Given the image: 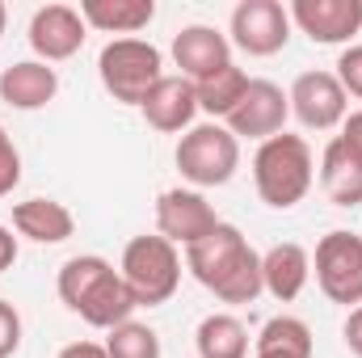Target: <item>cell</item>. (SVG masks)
<instances>
[{"label": "cell", "mask_w": 362, "mask_h": 358, "mask_svg": "<svg viewBox=\"0 0 362 358\" xmlns=\"http://www.w3.org/2000/svg\"><path fill=\"white\" fill-rule=\"evenodd\" d=\"M185 270L219 299V304H253L262 287V253L236 224H223L185 249Z\"/></svg>", "instance_id": "1"}, {"label": "cell", "mask_w": 362, "mask_h": 358, "mask_svg": "<svg viewBox=\"0 0 362 358\" xmlns=\"http://www.w3.org/2000/svg\"><path fill=\"white\" fill-rule=\"evenodd\" d=\"M55 291L64 299L68 312H76L85 325L93 329H118L122 321L135 316V295L131 287L122 282V274L110 266L105 258L97 253H81V258H68L59 266V278H55Z\"/></svg>", "instance_id": "2"}, {"label": "cell", "mask_w": 362, "mask_h": 358, "mask_svg": "<svg viewBox=\"0 0 362 358\" xmlns=\"http://www.w3.org/2000/svg\"><path fill=\"white\" fill-rule=\"evenodd\" d=\"M316 181V161L303 135H274L257 148L253 156V185L262 194V202L274 211H291L308 198Z\"/></svg>", "instance_id": "3"}, {"label": "cell", "mask_w": 362, "mask_h": 358, "mask_svg": "<svg viewBox=\"0 0 362 358\" xmlns=\"http://www.w3.org/2000/svg\"><path fill=\"white\" fill-rule=\"evenodd\" d=\"M101 89L122 105H144V97L165 81V55L144 38H110L97 55Z\"/></svg>", "instance_id": "4"}, {"label": "cell", "mask_w": 362, "mask_h": 358, "mask_svg": "<svg viewBox=\"0 0 362 358\" xmlns=\"http://www.w3.org/2000/svg\"><path fill=\"white\" fill-rule=\"evenodd\" d=\"M118 274L131 287L139 308H160V304H169L177 295V287H181V253H177V245H169L156 232L152 236H135L122 249Z\"/></svg>", "instance_id": "5"}, {"label": "cell", "mask_w": 362, "mask_h": 358, "mask_svg": "<svg viewBox=\"0 0 362 358\" xmlns=\"http://www.w3.org/2000/svg\"><path fill=\"white\" fill-rule=\"evenodd\" d=\"M177 173L198 190L228 185L240 169V139L223 122H198L181 135L177 144Z\"/></svg>", "instance_id": "6"}, {"label": "cell", "mask_w": 362, "mask_h": 358, "mask_svg": "<svg viewBox=\"0 0 362 358\" xmlns=\"http://www.w3.org/2000/svg\"><path fill=\"white\" fill-rule=\"evenodd\" d=\"M312 266H316V287L325 291L329 304H346V308L362 304V236L346 228L320 236Z\"/></svg>", "instance_id": "7"}, {"label": "cell", "mask_w": 362, "mask_h": 358, "mask_svg": "<svg viewBox=\"0 0 362 358\" xmlns=\"http://www.w3.org/2000/svg\"><path fill=\"white\" fill-rule=\"evenodd\" d=\"M228 42L253 59H270L291 42V13L278 0H240L228 21Z\"/></svg>", "instance_id": "8"}, {"label": "cell", "mask_w": 362, "mask_h": 358, "mask_svg": "<svg viewBox=\"0 0 362 358\" xmlns=\"http://www.w3.org/2000/svg\"><path fill=\"white\" fill-rule=\"evenodd\" d=\"M286 101H291V114L299 118L303 131H333L350 114V97L341 89V81L325 68L299 72L295 85L286 89Z\"/></svg>", "instance_id": "9"}, {"label": "cell", "mask_w": 362, "mask_h": 358, "mask_svg": "<svg viewBox=\"0 0 362 358\" xmlns=\"http://www.w3.org/2000/svg\"><path fill=\"white\" fill-rule=\"evenodd\" d=\"M215 228H219V215H215V207L198 190L173 185V190H165L156 198V236H165L169 245L189 249L202 236H211Z\"/></svg>", "instance_id": "10"}, {"label": "cell", "mask_w": 362, "mask_h": 358, "mask_svg": "<svg viewBox=\"0 0 362 358\" xmlns=\"http://www.w3.org/2000/svg\"><path fill=\"white\" fill-rule=\"evenodd\" d=\"M30 51H34V59H42V64H64V59H72L81 47H85V38H89V25H85V17H81V8H72V4H42L34 17H30Z\"/></svg>", "instance_id": "11"}, {"label": "cell", "mask_w": 362, "mask_h": 358, "mask_svg": "<svg viewBox=\"0 0 362 358\" xmlns=\"http://www.w3.org/2000/svg\"><path fill=\"white\" fill-rule=\"evenodd\" d=\"M286 118H291L286 93L278 89L274 81H249V93H245L240 105L223 118V127H228L236 139H257V144H266L274 135H282Z\"/></svg>", "instance_id": "12"}, {"label": "cell", "mask_w": 362, "mask_h": 358, "mask_svg": "<svg viewBox=\"0 0 362 358\" xmlns=\"http://www.w3.org/2000/svg\"><path fill=\"white\" fill-rule=\"evenodd\" d=\"M286 13L316 47H341L362 30V0H295Z\"/></svg>", "instance_id": "13"}, {"label": "cell", "mask_w": 362, "mask_h": 358, "mask_svg": "<svg viewBox=\"0 0 362 358\" xmlns=\"http://www.w3.org/2000/svg\"><path fill=\"white\" fill-rule=\"evenodd\" d=\"M173 64L181 68L177 76H185L194 85V81H202V76H211V72L232 64V42L215 25H202V21L181 25L173 34Z\"/></svg>", "instance_id": "14"}, {"label": "cell", "mask_w": 362, "mask_h": 358, "mask_svg": "<svg viewBox=\"0 0 362 358\" xmlns=\"http://www.w3.org/2000/svg\"><path fill=\"white\" fill-rule=\"evenodd\" d=\"M59 93V72L42 59H21V64H8L0 72V101L13 105V110H42L51 105Z\"/></svg>", "instance_id": "15"}, {"label": "cell", "mask_w": 362, "mask_h": 358, "mask_svg": "<svg viewBox=\"0 0 362 358\" xmlns=\"http://www.w3.org/2000/svg\"><path fill=\"white\" fill-rule=\"evenodd\" d=\"M144 122L160 135H177V131H189L194 114H198V97H194V85L185 76H169L156 85V89L144 97Z\"/></svg>", "instance_id": "16"}, {"label": "cell", "mask_w": 362, "mask_h": 358, "mask_svg": "<svg viewBox=\"0 0 362 358\" xmlns=\"http://www.w3.org/2000/svg\"><path fill=\"white\" fill-rule=\"evenodd\" d=\"M13 228L34 245H64L76 232V215L59 198H25L13 202Z\"/></svg>", "instance_id": "17"}, {"label": "cell", "mask_w": 362, "mask_h": 358, "mask_svg": "<svg viewBox=\"0 0 362 358\" xmlns=\"http://www.w3.org/2000/svg\"><path fill=\"white\" fill-rule=\"evenodd\" d=\"M308 278H312V258H308L303 245L282 241V245H274L270 253H262V287L278 304L299 299L303 287H308Z\"/></svg>", "instance_id": "18"}, {"label": "cell", "mask_w": 362, "mask_h": 358, "mask_svg": "<svg viewBox=\"0 0 362 358\" xmlns=\"http://www.w3.org/2000/svg\"><path fill=\"white\" fill-rule=\"evenodd\" d=\"M81 17H85V25L101 30V34L135 38L139 30L152 25L156 4H152V0H85V4H81Z\"/></svg>", "instance_id": "19"}, {"label": "cell", "mask_w": 362, "mask_h": 358, "mask_svg": "<svg viewBox=\"0 0 362 358\" xmlns=\"http://www.w3.org/2000/svg\"><path fill=\"white\" fill-rule=\"evenodd\" d=\"M320 190L333 207H358L362 202V169L350 161L341 139L333 135L320 152Z\"/></svg>", "instance_id": "20"}, {"label": "cell", "mask_w": 362, "mask_h": 358, "mask_svg": "<svg viewBox=\"0 0 362 358\" xmlns=\"http://www.w3.org/2000/svg\"><path fill=\"white\" fill-rule=\"evenodd\" d=\"M198 358H249V329L232 312H211L194 329Z\"/></svg>", "instance_id": "21"}, {"label": "cell", "mask_w": 362, "mask_h": 358, "mask_svg": "<svg viewBox=\"0 0 362 358\" xmlns=\"http://www.w3.org/2000/svg\"><path fill=\"white\" fill-rule=\"evenodd\" d=\"M253 358H312V329L299 316H270L253 342Z\"/></svg>", "instance_id": "22"}, {"label": "cell", "mask_w": 362, "mask_h": 358, "mask_svg": "<svg viewBox=\"0 0 362 358\" xmlns=\"http://www.w3.org/2000/svg\"><path fill=\"white\" fill-rule=\"evenodd\" d=\"M245 93H249V72H245V68H236V64H228V68H219V72H211V76L194 81L198 110H206L215 122H219V118H228V114L240 105V97H245Z\"/></svg>", "instance_id": "23"}, {"label": "cell", "mask_w": 362, "mask_h": 358, "mask_svg": "<svg viewBox=\"0 0 362 358\" xmlns=\"http://www.w3.org/2000/svg\"><path fill=\"white\" fill-rule=\"evenodd\" d=\"M105 354L110 358H160V333L144 321H122L118 329L105 333Z\"/></svg>", "instance_id": "24"}, {"label": "cell", "mask_w": 362, "mask_h": 358, "mask_svg": "<svg viewBox=\"0 0 362 358\" xmlns=\"http://www.w3.org/2000/svg\"><path fill=\"white\" fill-rule=\"evenodd\" d=\"M17 181H21V152L8 139V131L0 127V198H8L17 190Z\"/></svg>", "instance_id": "25"}, {"label": "cell", "mask_w": 362, "mask_h": 358, "mask_svg": "<svg viewBox=\"0 0 362 358\" xmlns=\"http://www.w3.org/2000/svg\"><path fill=\"white\" fill-rule=\"evenodd\" d=\"M333 76L341 81L346 97H358V101H362V47H346V51H341V59H337V72H333Z\"/></svg>", "instance_id": "26"}, {"label": "cell", "mask_w": 362, "mask_h": 358, "mask_svg": "<svg viewBox=\"0 0 362 358\" xmlns=\"http://www.w3.org/2000/svg\"><path fill=\"white\" fill-rule=\"evenodd\" d=\"M21 350V312L0 299V358H13Z\"/></svg>", "instance_id": "27"}, {"label": "cell", "mask_w": 362, "mask_h": 358, "mask_svg": "<svg viewBox=\"0 0 362 358\" xmlns=\"http://www.w3.org/2000/svg\"><path fill=\"white\" fill-rule=\"evenodd\" d=\"M337 139H341V148L350 152V161L362 169V110H358V114H346V122H341V135H337Z\"/></svg>", "instance_id": "28"}, {"label": "cell", "mask_w": 362, "mask_h": 358, "mask_svg": "<svg viewBox=\"0 0 362 358\" xmlns=\"http://www.w3.org/2000/svg\"><path fill=\"white\" fill-rule=\"evenodd\" d=\"M341 337H346V350L354 358H362V304L350 308V316H346V325H341Z\"/></svg>", "instance_id": "29"}, {"label": "cell", "mask_w": 362, "mask_h": 358, "mask_svg": "<svg viewBox=\"0 0 362 358\" xmlns=\"http://www.w3.org/2000/svg\"><path fill=\"white\" fill-rule=\"evenodd\" d=\"M55 358H110V354H105V346H97V342H68Z\"/></svg>", "instance_id": "30"}, {"label": "cell", "mask_w": 362, "mask_h": 358, "mask_svg": "<svg viewBox=\"0 0 362 358\" xmlns=\"http://www.w3.org/2000/svg\"><path fill=\"white\" fill-rule=\"evenodd\" d=\"M13 262H17V236H13V232L0 224V274L13 266Z\"/></svg>", "instance_id": "31"}, {"label": "cell", "mask_w": 362, "mask_h": 358, "mask_svg": "<svg viewBox=\"0 0 362 358\" xmlns=\"http://www.w3.org/2000/svg\"><path fill=\"white\" fill-rule=\"evenodd\" d=\"M4 25H8V8H4V0H0V38H4Z\"/></svg>", "instance_id": "32"}]
</instances>
